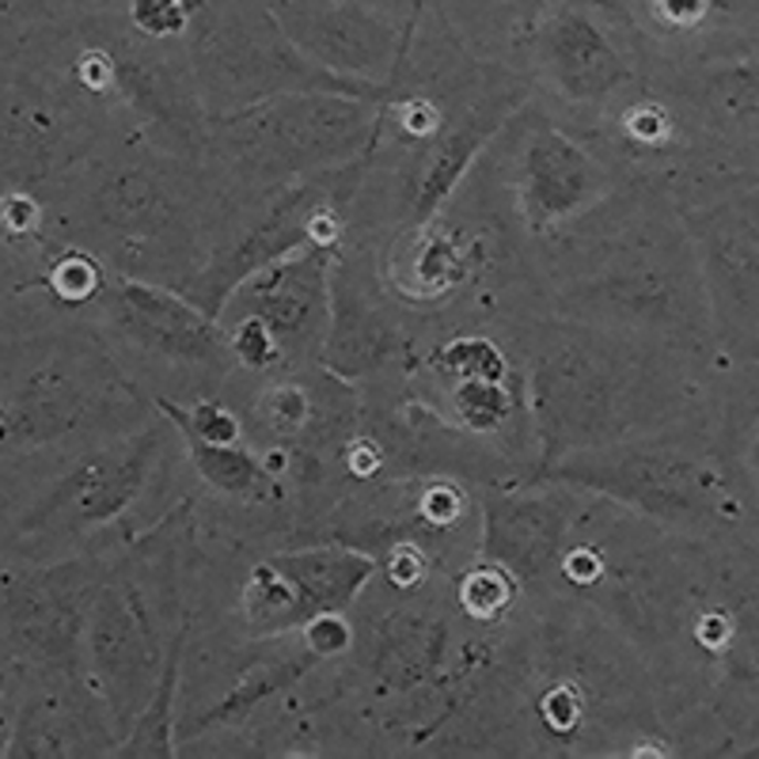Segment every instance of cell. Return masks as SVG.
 Instances as JSON below:
<instances>
[{
    "label": "cell",
    "instance_id": "13",
    "mask_svg": "<svg viewBox=\"0 0 759 759\" xmlns=\"http://www.w3.org/2000/svg\"><path fill=\"white\" fill-rule=\"evenodd\" d=\"M380 578V558L365 547L323 539L255 562L240 584V623L247 639L296 634L319 615L350 612Z\"/></svg>",
    "mask_w": 759,
    "mask_h": 759
},
{
    "label": "cell",
    "instance_id": "10",
    "mask_svg": "<svg viewBox=\"0 0 759 759\" xmlns=\"http://www.w3.org/2000/svg\"><path fill=\"white\" fill-rule=\"evenodd\" d=\"M369 168L372 160H357L346 164V168L289 182L274 194H263V205L243 221V229L232 240L209 247L205 263L182 285V293H190L209 316L221 319L229 296L251 274H259L263 266L277 263L289 251L304 247V243L346 240L342 209L357 198Z\"/></svg>",
    "mask_w": 759,
    "mask_h": 759
},
{
    "label": "cell",
    "instance_id": "12",
    "mask_svg": "<svg viewBox=\"0 0 759 759\" xmlns=\"http://www.w3.org/2000/svg\"><path fill=\"white\" fill-rule=\"evenodd\" d=\"M107 555L20 562L4 573V653L15 668L88 672V626Z\"/></svg>",
    "mask_w": 759,
    "mask_h": 759
},
{
    "label": "cell",
    "instance_id": "29",
    "mask_svg": "<svg viewBox=\"0 0 759 759\" xmlns=\"http://www.w3.org/2000/svg\"><path fill=\"white\" fill-rule=\"evenodd\" d=\"M517 592H520V581L509 570L475 558L467 570H460L452 597H456L460 615L478 626H491V623H502L505 612L513 608V600H517Z\"/></svg>",
    "mask_w": 759,
    "mask_h": 759
},
{
    "label": "cell",
    "instance_id": "20",
    "mask_svg": "<svg viewBox=\"0 0 759 759\" xmlns=\"http://www.w3.org/2000/svg\"><path fill=\"white\" fill-rule=\"evenodd\" d=\"M581 491L562 483L486 486L478 502L475 558L509 570L520 589L547 584L562 570V555L584 517Z\"/></svg>",
    "mask_w": 759,
    "mask_h": 759
},
{
    "label": "cell",
    "instance_id": "8",
    "mask_svg": "<svg viewBox=\"0 0 759 759\" xmlns=\"http://www.w3.org/2000/svg\"><path fill=\"white\" fill-rule=\"evenodd\" d=\"M182 168L198 164L168 160L160 168L148 156L118 152L103 168H92V182L73 205V224L115 259L118 274H152V282H164L160 255L171 266L194 263V274L205 263V251H198V194L187 187Z\"/></svg>",
    "mask_w": 759,
    "mask_h": 759
},
{
    "label": "cell",
    "instance_id": "31",
    "mask_svg": "<svg viewBox=\"0 0 759 759\" xmlns=\"http://www.w3.org/2000/svg\"><path fill=\"white\" fill-rule=\"evenodd\" d=\"M650 20L668 31H692L710 20V0H650Z\"/></svg>",
    "mask_w": 759,
    "mask_h": 759
},
{
    "label": "cell",
    "instance_id": "2",
    "mask_svg": "<svg viewBox=\"0 0 759 759\" xmlns=\"http://www.w3.org/2000/svg\"><path fill=\"white\" fill-rule=\"evenodd\" d=\"M194 502H179L110 558L88 626V679L107 703L118 745L152 699L171 645L190 631L187 573Z\"/></svg>",
    "mask_w": 759,
    "mask_h": 759
},
{
    "label": "cell",
    "instance_id": "16",
    "mask_svg": "<svg viewBox=\"0 0 759 759\" xmlns=\"http://www.w3.org/2000/svg\"><path fill=\"white\" fill-rule=\"evenodd\" d=\"M414 592H407L403 604L369 608L357 626L354 653L383 695L407 699L441 692L460 706L483 653L471 650V642L460 645L452 619L433 600H410Z\"/></svg>",
    "mask_w": 759,
    "mask_h": 759
},
{
    "label": "cell",
    "instance_id": "3",
    "mask_svg": "<svg viewBox=\"0 0 759 759\" xmlns=\"http://www.w3.org/2000/svg\"><path fill=\"white\" fill-rule=\"evenodd\" d=\"M156 414L160 410H148L145 391L88 327H46L8 342L0 391L8 456L118 438Z\"/></svg>",
    "mask_w": 759,
    "mask_h": 759
},
{
    "label": "cell",
    "instance_id": "24",
    "mask_svg": "<svg viewBox=\"0 0 759 759\" xmlns=\"http://www.w3.org/2000/svg\"><path fill=\"white\" fill-rule=\"evenodd\" d=\"M478 240L444 224L441 217L418 229H403L383 263V282L403 304H441L444 296L475 277Z\"/></svg>",
    "mask_w": 759,
    "mask_h": 759
},
{
    "label": "cell",
    "instance_id": "25",
    "mask_svg": "<svg viewBox=\"0 0 759 759\" xmlns=\"http://www.w3.org/2000/svg\"><path fill=\"white\" fill-rule=\"evenodd\" d=\"M327 661L312 650L308 642L296 634H282V639H266V650H259L255 657H247L240 668L232 672V679L224 684V692L217 695L205 710H198L194 718H182L179 726V745H187L190 737H202L209 729L240 726L263 703L274 695L289 692L293 684H301L304 676H312Z\"/></svg>",
    "mask_w": 759,
    "mask_h": 759
},
{
    "label": "cell",
    "instance_id": "4",
    "mask_svg": "<svg viewBox=\"0 0 759 759\" xmlns=\"http://www.w3.org/2000/svg\"><path fill=\"white\" fill-rule=\"evenodd\" d=\"M388 103L346 92H289L209 118L202 168L247 194L377 160Z\"/></svg>",
    "mask_w": 759,
    "mask_h": 759
},
{
    "label": "cell",
    "instance_id": "23",
    "mask_svg": "<svg viewBox=\"0 0 759 759\" xmlns=\"http://www.w3.org/2000/svg\"><path fill=\"white\" fill-rule=\"evenodd\" d=\"M39 684L28 699L8 714L4 759H73V756H115L118 732L107 703L92 687L88 672L28 668Z\"/></svg>",
    "mask_w": 759,
    "mask_h": 759
},
{
    "label": "cell",
    "instance_id": "5",
    "mask_svg": "<svg viewBox=\"0 0 759 759\" xmlns=\"http://www.w3.org/2000/svg\"><path fill=\"white\" fill-rule=\"evenodd\" d=\"M615 198L592 213L600 232L581 221L555 240L562 243V259L551 282V308L562 319L661 335L687 319L684 285L653 235L650 194L631 198L623 213Z\"/></svg>",
    "mask_w": 759,
    "mask_h": 759
},
{
    "label": "cell",
    "instance_id": "11",
    "mask_svg": "<svg viewBox=\"0 0 759 759\" xmlns=\"http://www.w3.org/2000/svg\"><path fill=\"white\" fill-rule=\"evenodd\" d=\"M623 15L612 0H547L528 34L531 76L573 110L615 107L639 88V46Z\"/></svg>",
    "mask_w": 759,
    "mask_h": 759
},
{
    "label": "cell",
    "instance_id": "14",
    "mask_svg": "<svg viewBox=\"0 0 759 759\" xmlns=\"http://www.w3.org/2000/svg\"><path fill=\"white\" fill-rule=\"evenodd\" d=\"M509 126L517 129L509 168L513 205L528 235L562 240L615 198V171L551 115L525 103Z\"/></svg>",
    "mask_w": 759,
    "mask_h": 759
},
{
    "label": "cell",
    "instance_id": "19",
    "mask_svg": "<svg viewBox=\"0 0 759 759\" xmlns=\"http://www.w3.org/2000/svg\"><path fill=\"white\" fill-rule=\"evenodd\" d=\"M525 103V84H494L467 99L456 115L441 107L438 122L425 134L410 137L414 148L399 176V232L438 221L478 156L491 148L494 137H502V129H509L513 115Z\"/></svg>",
    "mask_w": 759,
    "mask_h": 759
},
{
    "label": "cell",
    "instance_id": "27",
    "mask_svg": "<svg viewBox=\"0 0 759 759\" xmlns=\"http://www.w3.org/2000/svg\"><path fill=\"white\" fill-rule=\"evenodd\" d=\"M187 642H190V631H182L176 645H171V657H168V668H164L160 684H156L152 699L141 710V718L134 721V729L126 732V740L118 745L115 756H141V759H171L176 756V745H179V684H182V661H187Z\"/></svg>",
    "mask_w": 759,
    "mask_h": 759
},
{
    "label": "cell",
    "instance_id": "32",
    "mask_svg": "<svg viewBox=\"0 0 759 759\" xmlns=\"http://www.w3.org/2000/svg\"><path fill=\"white\" fill-rule=\"evenodd\" d=\"M95 8H110V4H118V0H92Z\"/></svg>",
    "mask_w": 759,
    "mask_h": 759
},
{
    "label": "cell",
    "instance_id": "1",
    "mask_svg": "<svg viewBox=\"0 0 759 759\" xmlns=\"http://www.w3.org/2000/svg\"><path fill=\"white\" fill-rule=\"evenodd\" d=\"M528 441L536 471L573 452L653 433L665 403L653 335L578 319H539L525 346Z\"/></svg>",
    "mask_w": 759,
    "mask_h": 759
},
{
    "label": "cell",
    "instance_id": "17",
    "mask_svg": "<svg viewBox=\"0 0 759 759\" xmlns=\"http://www.w3.org/2000/svg\"><path fill=\"white\" fill-rule=\"evenodd\" d=\"M99 312L122 346L164 369H198L205 377H224L232 365H240L232 354L229 327L209 316L179 285L118 274L103 289Z\"/></svg>",
    "mask_w": 759,
    "mask_h": 759
},
{
    "label": "cell",
    "instance_id": "26",
    "mask_svg": "<svg viewBox=\"0 0 759 759\" xmlns=\"http://www.w3.org/2000/svg\"><path fill=\"white\" fill-rule=\"evenodd\" d=\"M179 444L187 449L194 475L213 494L229 497V502L277 505L289 494V478L277 475V467L266 464L247 444V438L213 441V438H198V433H179Z\"/></svg>",
    "mask_w": 759,
    "mask_h": 759
},
{
    "label": "cell",
    "instance_id": "18",
    "mask_svg": "<svg viewBox=\"0 0 759 759\" xmlns=\"http://www.w3.org/2000/svg\"><path fill=\"white\" fill-rule=\"evenodd\" d=\"M338 247L342 240L304 243L251 274L229 296L221 323H255L282 357V372L319 361L330 330V274H335Z\"/></svg>",
    "mask_w": 759,
    "mask_h": 759
},
{
    "label": "cell",
    "instance_id": "15",
    "mask_svg": "<svg viewBox=\"0 0 759 759\" xmlns=\"http://www.w3.org/2000/svg\"><path fill=\"white\" fill-rule=\"evenodd\" d=\"M528 478L573 486L592 502L619 505L626 513H639L642 520H668V525H692L710 505L706 471L672 441L653 433L573 452Z\"/></svg>",
    "mask_w": 759,
    "mask_h": 759
},
{
    "label": "cell",
    "instance_id": "21",
    "mask_svg": "<svg viewBox=\"0 0 759 759\" xmlns=\"http://www.w3.org/2000/svg\"><path fill=\"white\" fill-rule=\"evenodd\" d=\"M422 4L425 0H414L407 28H396L369 0H274V12L316 65L396 92L407 76Z\"/></svg>",
    "mask_w": 759,
    "mask_h": 759
},
{
    "label": "cell",
    "instance_id": "9",
    "mask_svg": "<svg viewBox=\"0 0 759 759\" xmlns=\"http://www.w3.org/2000/svg\"><path fill=\"white\" fill-rule=\"evenodd\" d=\"M68 76L95 99L122 103L134 118L137 137H145L152 148L202 168L209 110L182 42H152L129 23H95L84 34Z\"/></svg>",
    "mask_w": 759,
    "mask_h": 759
},
{
    "label": "cell",
    "instance_id": "7",
    "mask_svg": "<svg viewBox=\"0 0 759 759\" xmlns=\"http://www.w3.org/2000/svg\"><path fill=\"white\" fill-rule=\"evenodd\" d=\"M182 50L209 118L289 92L391 99V92L380 84L350 81L316 65L282 28L274 0H194V23L182 39Z\"/></svg>",
    "mask_w": 759,
    "mask_h": 759
},
{
    "label": "cell",
    "instance_id": "22",
    "mask_svg": "<svg viewBox=\"0 0 759 759\" xmlns=\"http://www.w3.org/2000/svg\"><path fill=\"white\" fill-rule=\"evenodd\" d=\"M388 282L369 255L342 240L330 274V330L319 365L335 377L361 383L377 380L410 354V330L388 304Z\"/></svg>",
    "mask_w": 759,
    "mask_h": 759
},
{
    "label": "cell",
    "instance_id": "28",
    "mask_svg": "<svg viewBox=\"0 0 759 759\" xmlns=\"http://www.w3.org/2000/svg\"><path fill=\"white\" fill-rule=\"evenodd\" d=\"M107 270L92 251L76 247V243H50L46 263L39 266V285L50 301H57L61 308H88L99 304L103 289H107Z\"/></svg>",
    "mask_w": 759,
    "mask_h": 759
},
{
    "label": "cell",
    "instance_id": "6",
    "mask_svg": "<svg viewBox=\"0 0 759 759\" xmlns=\"http://www.w3.org/2000/svg\"><path fill=\"white\" fill-rule=\"evenodd\" d=\"M171 441H179L176 425L156 414L134 433L76 444V456L15 517L8 513V551L20 562L81 555L156 491L164 464H171Z\"/></svg>",
    "mask_w": 759,
    "mask_h": 759
},
{
    "label": "cell",
    "instance_id": "30",
    "mask_svg": "<svg viewBox=\"0 0 759 759\" xmlns=\"http://www.w3.org/2000/svg\"><path fill=\"white\" fill-rule=\"evenodd\" d=\"M126 23L152 42H182L194 23V0H122Z\"/></svg>",
    "mask_w": 759,
    "mask_h": 759
}]
</instances>
